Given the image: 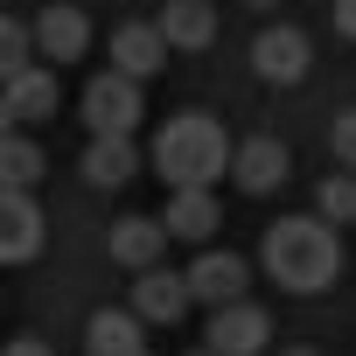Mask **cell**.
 <instances>
[{
	"mask_svg": "<svg viewBox=\"0 0 356 356\" xmlns=\"http://www.w3.org/2000/svg\"><path fill=\"white\" fill-rule=\"evenodd\" d=\"M259 266L280 280V293H321L342 280V238L321 217H280V224H266Z\"/></svg>",
	"mask_w": 356,
	"mask_h": 356,
	"instance_id": "1",
	"label": "cell"
},
{
	"mask_svg": "<svg viewBox=\"0 0 356 356\" xmlns=\"http://www.w3.org/2000/svg\"><path fill=\"white\" fill-rule=\"evenodd\" d=\"M154 168L168 189H210L217 175H231V140L210 112H175L154 133Z\"/></svg>",
	"mask_w": 356,
	"mask_h": 356,
	"instance_id": "2",
	"label": "cell"
},
{
	"mask_svg": "<svg viewBox=\"0 0 356 356\" xmlns=\"http://www.w3.org/2000/svg\"><path fill=\"white\" fill-rule=\"evenodd\" d=\"M77 112H84V126H91V133H133V126H140V112H147L140 77H126V70H98V77L84 84Z\"/></svg>",
	"mask_w": 356,
	"mask_h": 356,
	"instance_id": "3",
	"label": "cell"
},
{
	"mask_svg": "<svg viewBox=\"0 0 356 356\" xmlns=\"http://www.w3.org/2000/svg\"><path fill=\"white\" fill-rule=\"evenodd\" d=\"M266 335H273L266 307H252V300H231V307H210L203 349H210V356H266Z\"/></svg>",
	"mask_w": 356,
	"mask_h": 356,
	"instance_id": "4",
	"label": "cell"
},
{
	"mask_svg": "<svg viewBox=\"0 0 356 356\" xmlns=\"http://www.w3.org/2000/svg\"><path fill=\"white\" fill-rule=\"evenodd\" d=\"M286 168H293V154H286V140H273V133H252V140L231 147V182H238L245 196H273V189L286 182Z\"/></svg>",
	"mask_w": 356,
	"mask_h": 356,
	"instance_id": "5",
	"label": "cell"
},
{
	"mask_svg": "<svg viewBox=\"0 0 356 356\" xmlns=\"http://www.w3.org/2000/svg\"><path fill=\"white\" fill-rule=\"evenodd\" d=\"M196 307V293H189V273H168V266H147L140 280H133V314L147 321V328H175Z\"/></svg>",
	"mask_w": 356,
	"mask_h": 356,
	"instance_id": "6",
	"label": "cell"
},
{
	"mask_svg": "<svg viewBox=\"0 0 356 356\" xmlns=\"http://www.w3.org/2000/svg\"><path fill=\"white\" fill-rule=\"evenodd\" d=\"M42 252V203L35 189H0V266H29Z\"/></svg>",
	"mask_w": 356,
	"mask_h": 356,
	"instance_id": "7",
	"label": "cell"
},
{
	"mask_svg": "<svg viewBox=\"0 0 356 356\" xmlns=\"http://www.w3.org/2000/svg\"><path fill=\"white\" fill-rule=\"evenodd\" d=\"M29 29H35V56H49V63H77L91 49V22H84V8H70V0H49Z\"/></svg>",
	"mask_w": 356,
	"mask_h": 356,
	"instance_id": "8",
	"label": "cell"
},
{
	"mask_svg": "<svg viewBox=\"0 0 356 356\" xmlns=\"http://www.w3.org/2000/svg\"><path fill=\"white\" fill-rule=\"evenodd\" d=\"M245 286H252V266L238 259V252H203L196 266H189V293H196V307H231V300H245Z\"/></svg>",
	"mask_w": 356,
	"mask_h": 356,
	"instance_id": "9",
	"label": "cell"
},
{
	"mask_svg": "<svg viewBox=\"0 0 356 356\" xmlns=\"http://www.w3.org/2000/svg\"><path fill=\"white\" fill-rule=\"evenodd\" d=\"M105 252H112V266L147 273V266H161V252H168V224H161V217H119V224L105 231Z\"/></svg>",
	"mask_w": 356,
	"mask_h": 356,
	"instance_id": "10",
	"label": "cell"
},
{
	"mask_svg": "<svg viewBox=\"0 0 356 356\" xmlns=\"http://www.w3.org/2000/svg\"><path fill=\"white\" fill-rule=\"evenodd\" d=\"M307 35L300 29H266L259 42H252V70L266 77V84H300L307 77Z\"/></svg>",
	"mask_w": 356,
	"mask_h": 356,
	"instance_id": "11",
	"label": "cell"
},
{
	"mask_svg": "<svg viewBox=\"0 0 356 356\" xmlns=\"http://www.w3.org/2000/svg\"><path fill=\"white\" fill-rule=\"evenodd\" d=\"M133 175H140L133 133H91V147H84V182H91V189H126Z\"/></svg>",
	"mask_w": 356,
	"mask_h": 356,
	"instance_id": "12",
	"label": "cell"
},
{
	"mask_svg": "<svg viewBox=\"0 0 356 356\" xmlns=\"http://www.w3.org/2000/svg\"><path fill=\"white\" fill-rule=\"evenodd\" d=\"M161 63H168V35H161L154 22H119V29H112V70H126V77L147 84Z\"/></svg>",
	"mask_w": 356,
	"mask_h": 356,
	"instance_id": "13",
	"label": "cell"
},
{
	"mask_svg": "<svg viewBox=\"0 0 356 356\" xmlns=\"http://www.w3.org/2000/svg\"><path fill=\"white\" fill-rule=\"evenodd\" d=\"M84 349H91V356H140V349H147V321H140L133 307H98V314L84 321Z\"/></svg>",
	"mask_w": 356,
	"mask_h": 356,
	"instance_id": "14",
	"label": "cell"
},
{
	"mask_svg": "<svg viewBox=\"0 0 356 356\" xmlns=\"http://www.w3.org/2000/svg\"><path fill=\"white\" fill-rule=\"evenodd\" d=\"M154 29L168 35V49H210L217 42V8L210 0H168Z\"/></svg>",
	"mask_w": 356,
	"mask_h": 356,
	"instance_id": "15",
	"label": "cell"
},
{
	"mask_svg": "<svg viewBox=\"0 0 356 356\" xmlns=\"http://www.w3.org/2000/svg\"><path fill=\"white\" fill-rule=\"evenodd\" d=\"M168 238H189V245H210L217 231V196L210 189H168V210H161Z\"/></svg>",
	"mask_w": 356,
	"mask_h": 356,
	"instance_id": "16",
	"label": "cell"
},
{
	"mask_svg": "<svg viewBox=\"0 0 356 356\" xmlns=\"http://www.w3.org/2000/svg\"><path fill=\"white\" fill-rule=\"evenodd\" d=\"M0 91H8L15 119H56V70H42V63H29L22 77H8Z\"/></svg>",
	"mask_w": 356,
	"mask_h": 356,
	"instance_id": "17",
	"label": "cell"
},
{
	"mask_svg": "<svg viewBox=\"0 0 356 356\" xmlns=\"http://www.w3.org/2000/svg\"><path fill=\"white\" fill-rule=\"evenodd\" d=\"M42 147L29 140V133H8V140H0V189H35L42 182Z\"/></svg>",
	"mask_w": 356,
	"mask_h": 356,
	"instance_id": "18",
	"label": "cell"
},
{
	"mask_svg": "<svg viewBox=\"0 0 356 356\" xmlns=\"http://www.w3.org/2000/svg\"><path fill=\"white\" fill-rule=\"evenodd\" d=\"M314 217H321V224H335V231H342V224H356V175H349V168H335L328 182L314 189Z\"/></svg>",
	"mask_w": 356,
	"mask_h": 356,
	"instance_id": "19",
	"label": "cell"
},
{
	"mask_svg": "<svg viewBox=\"0 0 356 356\" xmlns=\"http://www.w3.org/2000/svg\"><path fill=\"white\" fill-rule=\"evenodd\" d=\"M29 63H35V29H29V22H15V15H0V84L22 77Z\"/></svg>",
	"mask_w": 356,
	"mask_h": 356,
	"instance_id": "20",
	"label": "cell"
},
{
	"mask_svg": "<svg viewBox=\"0 0 356 356\" xmlns=\"http://www.w3.org/2000/svg\"><path fill=\"white\" fill-rule=\"evenodd\" d=\"M328 154H335V168H349V175H356V105H349V112H335V126H328Z\"/></svg>",
	"mask_w": 356,
	"mask_h": 356,
	"instance_id": "21",
	"label": "cell"
},
{
	"mask_svg": "<svg viewBox=\"0 0 356 356\" xmlns=\"http://www.w3.org/2000/svg\"><path fill=\"white\" fill-rule=\"evenodd\" d=\"M0 356H56V349H49L42 335H15V342H8V349H0Z\"/></svg>",
	"mask_w": 356,
	"mask_h": 356,
	"instance_id": "22",
	"label": "cell"
},
{
	"mask_svg": "<svg viewBox=\"0 0 356 356\" xmlns=\"http://www.w3.org/2000/svg\"><path fill=\"white\" fill-rule=\"evenodd\" d=\"M335 35L356 42V0H335Z\"/></svg>",
	"mask_w": 356,
	"mask_h": 356,
	"instance_id": "23",
	"label": "cell"
},
{
	"mask_svg": "<svg viewBox=\"0 0 356 356\" xmlns=\"http://www.w3.org/2000/svg\"><path fill=\"white\" fill-rule=\"evenodd\" d=\"M15 126H22V119H15V105H8V91H0V140H8Z\"/></svg>",
	"mask_w": 356,
	"mask_h": 356,
	"instance_id": "24",
	"label": "cell"
},
{
	"mask_svg": "<svg viewBox=\"0 0 356 356\" xmlns=\"http://www.w3.org/2000/svg\"><path fill=\"white\" fill-rule=\"evenodd\" d=\"M245 8H273V0H245Z\"/></svg>",
	"mask_w": 356,
	"mask_h": 356,
	"instance_id": "25",
	"label": "cell"
},
{
	"mask_svg": "<svg viewBox=\"0 0 356 356\" xmlns=\"http://www.w3.org/2000/svg\"><path fill=\"white\" fill-rule=\"evenodd\" d=\"M286 356H314V349H286Z\"/></svg>",
	"mask_w": 356,
	"mask_h": 356,
	"instance_id": "26",
	"label": "cell"
},
{
	"mask_svg": "<svg viewBox=\"0 0 356 356\" xmlns=\"http://www.w3.org/2000/svg\"><path fill=\"white\" fill-rule=\"evenodd\" d=\"M196 356H210V349H196Z\"/></svg>",
	"mask_w": 356,
	"mask_h": 356,
	"instance_id": "27",
	"label": "cell"
},
{
	"mask_svg": "<svg viewBox=\"0 0 356 356\" xmlns=\"http://www.w3.org/2000/svg\"><path fill=\"white\" fill-rule=\"evenodd\" d=\"M140 356H147V349H140Z\"/></svg>",
	"mask_w": 356,
	"mask_h": 356,
	"instance_id": "28",
	"label": "cell"
}]
</instances>
